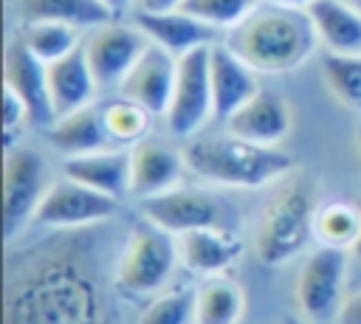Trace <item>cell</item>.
Returning a JSON list of instances; mask_svg holds the SVG:
<instances>
[{
  "instance_id": "obj_1",
  "label": "cell",
  "mask_w": 361,
  "mask_h": 324,
  "mask_svg": "<svg viewBox=\"0 0 361 324\" xmlns=\"http://www.w3.org/2000/svg\"><path fill=\"white\" fill-rule=\"evenodd\" d=\"M102 225L8 248L3 324H113Z\"/></svg>"
},
{
  "instance_id": "obj_2",
  "label": "cell",
  "mask_w": 361,
  "mask_h": 324,
  "mask_svg": "<svg viewBox=\"0 0 361 324\" xmlns=\"http://www.w3.org/2000/svg\"><path fill=\"white\" fill-rule=\"evenodd\" d=\"M223 45L257 73H288L313 56L319 37L305 8L259 3L240 25L223 34Z\"/></svg>"
},
{
  "instance_id": "obj_3",
  "label": "cell",
  "mask_w": 361,
  "mask_h": 324,
  "mask_svg": "<svg viewBox=\"0 0 361 324\" xmlns=\"http://www.w3.org/2000/svg\"><path fill=\"white\" fill-rule=\"evenodd\" d=\"M186 169L200 180L228 189H262L282 180L296 166V158L279 147H259L237 135H200L183 149Z\"/></svg>"
},
{
  "instance_id": "obj_4",
  "label": "cell",
  "mask_w": 361,
  "mask_h": 324,
  "mask_svg": "<svg viewBox=\"0 0 361 324\" xmlns=\"http://www.w3.org/2000/svg\"><path fill=\"white\" fill-rule=\"evenodd\" d=\"M307 177H290L262 206L254 225V256L265 268L293 262L316 237V197Z\"/></svg>"
},
{
  "instance_id": "obj_5",
  "label": "cell",
  "mask_w": 361,
  "mask_h": 324,
  "mask_svg": "<svg viewBox=\"0 0 361 324\" xmlns=\"http://www.w3.org/2000/svg\"><path fill=\"white\" fill-rule=\"evenodd\" d=\"M180 259V248L164 228L152 223L135 225L113 262L116 293L130 299L155 296L172 276Z\"/></svg>"
},
{
  "instance_id": "obj_6",
  "label": "cell",
  "mask_w": 361,
  "mask_h": 324,
  "mask_svg": "<svg viewBox=\"0 0 361 324\" xmlns=\"http://www.w3.org/2000/svg\"><path fill=\"white\" fill-rule=\"evenodd\" d=\"M54 180L48 177V161L34 147H8L3 161V234L11 245L34 214Z\"/></svg>"
},
{
  "instance_id": "obj_7",
  "label": "cell",
  "mask_w": 361,
  "mask_h": 324,
  "mask_svg": "<svg viewBox=\"0 0 361 324\" xmlns=\"http://www.w3.org/2000/svg\"><path fill=\"white\" fill-rule=\"evenodd\" d=\"M347 251L319 245L299 268L296 276V307L310 324H330L338 318L344 304Z\"/></svg>"
},
{
  "instance_id": "obj_8",
  "label": "cell",
  "mask_w": 361,
  "mask_h": 324,
  "mask_svg": "<svg viewBox=\"0 0 361 324\" xmlns=\"http://www.w3.org/2000/svg\"><path fill=\"white\" fill-rule=\"evenodd\" d=\"M209 56H212V45L178 56L175 93H172L169 110L164 116V121L175 138H195L203 130V124L209 118H214Z\"/></svg>"
},
{
  "instance_id": "obj_9",
  "label": "cell",
  "mask_w": 361,
  "mask_h": 324,
  "mask_svg": "<svg viewBox=\"0 0 361 324\" xmlns=\"http://www.w3.org/2000/svg\"><path fill=\"white\" fill-rule=\"evenodd\" d=\"M118 211V200L93 192L71 177H59L48 186L34 223L54 231H79L93 225H107Z\"/></svg>"
},
{
  "instance_id": "obj_10",
  "label": "cell",
  "mask_w": 361,
  "mask_h": 324,
  "mask_svg": "<svg viewBox=\"0 0 361 324\" xmlns=\"http://www.w3.org/2000/svg\"><path fill=\"white\" fill-rule=\"evenodd\" d=\"M147 45L149 39L135 23L110 20L104 25L90 28L82 48L99 90H118L138 56L147 51Z\"/></svg>"
},
{
  "instance_id": "obj_11",
  "label": "cell",
  "mask_w": 361,
  "mask_h": 324,
  "mask_svg": "<svg viewBox=\"0 0 361 324\" xmlns=\"http://www.w3.org/2000/svg\"><path fill=\"white\" fill-rule=\"evenodd\" d=\"M141 214L147 223L164 228L166 234H189L197 228H217L226 225V208L223 203L203 192L189 186H175L164 194L141 200Z\"/></svg>"
},
{
  "instance_id": "obj_12",
  "label": "cell",
  "mask_w": 361,
  "mask_h": 324,
  "mask_svg": "<svg viewBox=\"0 0 361 324\" xmlns=\"http://www.w3.org/2000/svg\"><path fill=\"white\" fill-rule=\"evenodd\" d=\"M175 79H178V56L149 42L147 51L133 65V70L127 73V79L121 82L118 96L133 99L141 107H147L155 118L158 116L164 118L175 93Z\"/></svg>"
},
{
  "instance_id": "obj_13",
  "label": "cell",
  "mask_w": 361,
  "mask_h": 324,
  "mask_svg": "<svg viewBox=\"0 0 361 324\" xmlns=\"http://www.w3.org/2000/svg\"><path fill=\"white\" fill-rule=\"evenodd\" d=\"M3 85L11 87L28 107L31 113V124L37 127H51L56 121L54 104H51V93H48V73H45V62H39L25 42L17 37L6 45V59H3Z\"/></svg>"
},
{
  "instance_id": "obj_14",
  "label": "cell",
  "mask_w": 361,
  "mask_h": 324,
  "mask_svg": "<svg viewBox=\"0 0 361 324\" xmlns=\"http://www.w3.org/2000/svg\"><path fill=\"white\" fill-rule=\"evenodd\" d=\"M133 23L144 31V37L175 54V56H183L189 51H197V48H206V45H214L220 42V31H214L212 25H206L203 20H197L195 14H189L186 8H172V11H135L133 14Z\"/></svg>"
},
{
  "instance_id": "obj_15",
  "label": "cell",
  "mask_w": 361,
  "mask_h": 324,
  "mask_svg": "<svg viewBox=\"0 0 361 324\" xmlns=\"http://www.w3.org/2000/svg\"><path fill=\"white\" fill-rule=\"evenodd\" d=\"M186 169L183 152L172 149L164 141H141L130 147V194L138 200L164 194L180 186V175Z\"/></svg>"
},
{
  "instance_id": "obj_16",
  "label": "cell",
  "mask_w": 361,
  "mask_h": 324,
  "mask_svg": "<svg viewBox=\"0 0 361 324\" xmlns=\"http://www.w3.org/2000/svg\"><path fill=\"white\" fill-rule=\"evenodd\" d=\"M290 124L293 118H290L288 101L276 90H268V87H259V93L248 99L226 121L231 135L259 144V147H279V141L290 132Z\"/></svg>"
},
{
  "instance_id": "obj_17",
  "label": "cell",
  "mask_w": 361,
  "mask_h": 324,
  "mask_svg": "<svg viewBox=\"0 0 361 324\" xmlns=\"http://www.w3.org/2000/svg\"><path fill=\"white\" fill-rule=\"evenodd\" d=\"M209 68H212V99H214V121H228L248 99H254L259 93V82H257V70L248 68L234 51H228L220 42L212 45V56H209Z\"/></svg>"
},
{
  "instance_id": "obj_18",
  "label": "cell",
  "mask_w": 361,
  "mask_h": 324,
  "mask_svg": "<svg viewBox=\"0 0 361 324\" xmlns=\"http://www.w3.org/2000/svg\"><path fill=\"white\" fill-rule=\"evenodd\" d=\"M178 248H180L183 268L189 273L203 276V279L226 276V270H231L240 262V256L245 254L243 239L226 225L189 231V234L180 237Z\"/></svg>"
},
{
  "instance_id": "obj_19",
  "label": "cell",
  "mask_w": 361,
  "mask_h": 324,
  "mask_svg": "<svg viewBox=\"0 0 361 324\" xmlns=\"http://www.w3.org/2000/svg\"><path fill=\"white\" fill-rule=\"evenodd\" d=\"M62 172L65 177L93 192L110 194L116 200L130 194V149L127 147H107L99 152L65 158Z\"/></svg>"
},
{
  "instance_id": "obj_20",
  "label": "cell",
  "mask_w": 361,
  "mask_h": 324,
  "mask_svg": "<svg viewBox=\"0 0 361 324\" xmlns=\"http://www.w3.org/2000/svg\"><path fill=\"white\" fill-rule=\"evenodd\" d=\"M45 73H48V93H51V104H54L56 118L93 104L99 85L93 79V70L87 65L82 45L76 51H71L68 56L45 65Z\"/></svg>"
},
{
  "instance_id": "obj_21",
  "label": "cell",
  "mask_w": 361,
  "mask_h": 324,
  "mask_svg": "<svg viewBox=\"0 0 361 324\" xmlns=\"http://www.w3.org/2000/svg\"><path fill=\"white\" fill-rule=\"evenodd\" d=\"M48 141L65 158L87 155V152H99V149L113 147V141L107 135V127H104L102 107L96 101L76 110V113H68V116L56 118L48 127Z\"/></svg>"
},
{
  "instance_id": "obj_22",
  "label": "cell",
  "mask_w": 361,
  "mask_h": 324,
  "mask_svg": "<svg viewBox=\"0 0 361 324\" xmlns=\"http://www.w3.org/2000/svg\"><path fill=\"white\" fill-rule=\"evenodd\" d=\"M319 45L327 54H361V11L344 0H316L307 8Z\"/></svg>"
},
{
  "instance_id": "obj_23",
  "label": "cell",
  "mask_w": 361,
  "mask_h": 324,
  "mask_svg": "<svg viewBox=\"0 0 361 324\" xmlns=\"http://www.w3.org/2000/svg\"><path fill=\"white\" fill-rule=\"evenodd\" d=\"M14 11L23 23H68L73 28L90 31L116 20L110 8L99 0H14Z\"/></svg>"
},
{
  "instance_id": "obj_24",
  "label": "cell",
  "mask_w": 361,
  "mask_h": 324,
  "mask_svg": "<svg viewBox=\"0 0 361 324\" xmlns=\"http://www.w3.org/2000/svg\"><path fill=\"white\" fill-rule=\"evenodd\" d=\"M245 293L228 276H209L195 290V324H240Z\"/></svg>"
},
{
  "instance_id": "obj_25",
  "label": "cell",
  "mask_w": 361,
  "mask_h": 324,
  "mask_svg": "<svg viewBox=\"0 0 361 324\" xmlns=\"http://www.w3.org/2000/svg\"><path fill=\"white\" fill-rule=\"evenodd\" d=\"M361 237V206L347 200H330L316 208V239L319 245L353 251Z\"/></svg>"
},
{
  "instance_id": "obj_26",
  "label": "cell",
  "mask_w": 361,
  "mask_h": 324,
  "mask_svg": "<svg viewBox=\"0 0 361 324\" xmlns=\"http://www.w3.org/2000/svg\"><path fill=\"white\" fill-rule=\"evenodd\" d=\"M102 116H104V127H107L113 147H127V149L147 141L152 121H155V116L147 107L124 96H116L113 101L102 104Z\"/></svg>"
},
{
  "instance_id": "obj_27",
  "label": "cell",
  "mask_w": 361,
  "mask_h": 324,
  "mask_svg": "<svg viewBox=\"0 0 361 324\" xmlns=\"http://www.w3.org/2000/svg\"><path fill=\"white\" fill-rule=\"evenodd\" d=\"M20 39L45 65L68 56L71 51H76L85 42L82 28H73L68 23H48V20H42V23H23Z\"/></svg>"
},
{
  "instance_id": "obj_28",
  "label": "cell",
  "mask_w": 361,
  "mask_h": 324,
  "mask_svg": "<svg viewBox=\"0 0 361 324\" xmlns=\"http://www.w3.org/2000/svg\"><path fill=\"white\" fill-rule=\"evenodd\" d=\"M322 76L338 104L361 113V54H324Z\"/></svg>"
},
{
  "instance_id": "obj_29",
  "label": "cell",
  "mask_w": 361,
  "mask_h": 324,
  "mask_svg": "<svg viewBox=\"0 0 361 324\" xmlns=\"http://www.w3.org/2000/svg\"><path fill=\"white\" fill-rule=\"evenodd\" d=\"M259 3L262 0H183L180 8H186L189 14H195L206 25H212L214 31L226 34L234 25H240Z\"/></svg>"
},
{
  "instance_id": "obj_30",
  "label": "cell",
  "mask_w": 361,
  "mask_h": 324,
  "mask_svg": "<svg viewBox=\"0 0 361 324\" xmlns=\"http://www.w3.org/2000/svg\"><path fill=\"white\" fill-rule=\"evenodd\" d=\"M138 324H195V290L158 293L141 310Z\"/></svg>"
},
{
  "instance_id": "obj_31",
  "label": "cell",
  "mask_w": 361,
  "mask_h": 324,
  "mask_svg": "<svg viewBox=\"0 0 361 324\" xmlns=\"http://www.w3.org/2000/svg\"><path fill=\"white\" fill-rule=\"evenodd\" d=\"M25 124H31V113L25 107V101L3 85V141H6V149L8 147H17V135H23Z\"/></svg>"
},
{
  "instance_id": "obj_32",
  "label": "cell",
  "mask_w": 361,
  "mask_h": 324,
  "mask_svg": "<svg viewBox=\"0 0 361 324\" xmlns=\"http://www.w3.org/2000/svg\"><path fill=\"white\" fill-rule=\"evenodd\" d=\"M336 324H361V290H355L353 296L344 299Z\"/></svg>"
},
{
  "instance_id": "obj_33",
  "label": "cell",
  "mask_w": 361,
  "mask_h": 324,
  "mask_svg": "<svg viewBox=\"0 0 361 324\" xmlns=\"http://www.w3.org/2000/svg\"><path fill=\"white\" fill-rule=\"evenodd\" d=\"M180 6L183 0H135V11H172Z\"/></svg>"
},
{
  "instance_id": "obj_34",
  "label": "cell",
  "mask_w": 361,
  "mask_h": 324,
  "mask_svg": "<svg viewBox=\"0 0 361 324\" xmlns=\"http://www.w3.org/2000/svg\"><path fill=\"white\" fill-rule=\"evenodd\" d=\"M104 8H110L113 14H121L127 8H135V0H99Z\"/></svg>"
},
{
  "instance_id": "obj_35",
  "label": "cell",
  "mask_w": 361,
  "mask_h": 324,
  "mask_svg": "<svg viewBox=\"0 0 361 324\" xmlns=\"http://www.w3.org/2000/svg\"><path fill=\"white\" fill-rule=\"evenodd\" d=\"M262 3H274V6H288V8H310L316 0H262Z\"/></svg>"
},
{
  "instance_id": "obj_36",
  "label": "cell",
  "mask_w": 361,
  "mask_h": 324,
  "mask_svg": "<svg viewBox=\"0 0 361 324\" xmlns=\"http://www.w3.org/2000/svg\"><path fill=\"white\" fill-rule=\"evenodd\" d=\"M353 147H355V161H358V169H361V124H358V130H355Z\"/></svg>"
},
{
  "instance_id": "obj_37",
  "label": "cell",
  "mask_w": 361,
  "mask_h": 324,
  "mask_svg": "<svg viewBox=\"0 0 361 324\" xmlns=\"http://www.w3.org/2000/svg\"><path fill=\"white\" fill-rule=\"evenodd\" d=\"M279 324H310L307 318H299V316H285Z\"/></svg>"
},
{
  "instance_id": "obj_38",
  "label": "cell",
  "mask_w": 361,
  "mask_h": 324,
  "mask_svg": "<svg viewBox=\"0 0 361 324\" xmlns=\"http://www.w3.org/2000/svg\"><path fill=\"white\" fill-rule=\"evenodd\" d=\"M358 206H361V203H358ZM353 254H355V256L361 259V237H358V242H355V248H353Z\"/></svg>"
},
{
  "instance_id": "obj_39",
  "label": "cell",
  "mask_w": 361,
  "mask_h": 324,
  "mask_svg": "<svg viewBox=\"0 0 361 324\" xmlns=\"http://www.w3.org/2000/svg\"><path fill=\"white\" fill-rule=\"evenodd\" d=\"M344 3H347V6H353V8H358V11H361V0H344Z\"/></svg>"
}]
</instances>
